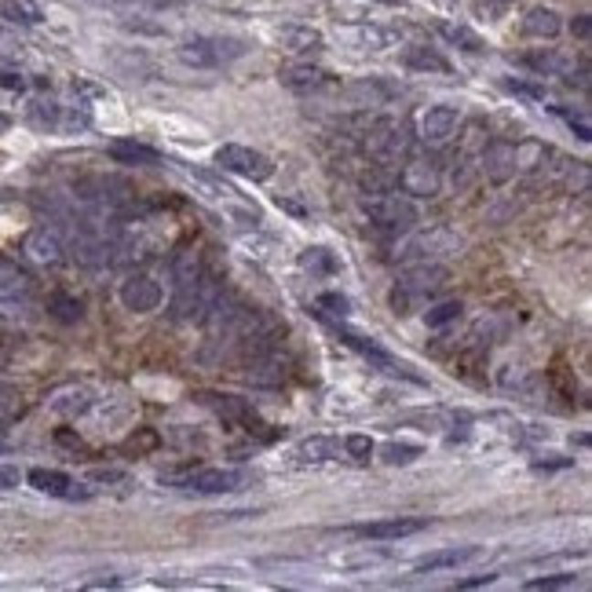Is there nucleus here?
Returning a JSON list of instances; mask_svg holds the SVG:
<instances>
[{
    "label": "nucleus",
    "mask_w": 592,
    "mask_h": 592,
    "mask_svg": "<svg viewBox=\"0 0 592 592\" xmlns=\"http://www.w3.org/2000/svg\"><path fill=\"white\" fill-rule=\"evenodd\" d=\"M420 530H428V519H376V523L351 526V534L362 537V541H402V537H413Z\"/></svg>",
    "instance_id": "nucleus-9"
},
{
    "label": "nucleus",
    "mask_w": 592,
    "mask_h": 592,
    "mask_svg": "<svg viewBox=\"0 0 592 592\" xmlns=\"http://www.w3.org/2000/svg\"><path fill=\"white\" fill-rule=\"evenodd\" d=\"M446 267H439V263H420V267H409L406 274H402V289L406 292H413V296H428V292H439L442 285H446Z\"/></svg>",
    "instance_id": "nucleus-14"
},
{
    "label": "nucleus",
    "mask_w": 592,
    "mask_h": 592,
    "mask_svg": "<svg viewBox=\"0 0 592 592\" xmlns=\"http://www.w3.org/2000/svg\"><path fill=\"white\" fill-rule=\"evenodd\" d=\"M479 555V548L475 544H460V548H442V552H431V555H424V559H417V574H431V570H446V566H460V563H468V559H475Z\"/></svg>",
    "instance_id": "nucleus-17"
},
{
    "label": "nucleus",
    "mask_w": 592,
    "mask_h": 592,
    "mask_svg": "<svg viewBox=\"0 0 592 592\" xmlns=\"http://www.w3.org/2000/svg\"><path fill=\"white\" fill-rule=\"evenodd\" d=\"M121 303L135 314H146V311H157L161 307V285L150 278V274H132L121 281Z\"/></svg>",
    "instance_id": "nucleus-8"
},
{
    "label": "nucleus",
    "mask_w": 592,
    "mask_h": 592,
    "mask_svg": "<svg viewBox=\"0 0 592 592\" xmlns=\"http://www.w3.org/2000/svg\"><path fill=\"white\" fill-rule=\"evenodd\" d=\"M110 157L121 161V164H157V161H161V153H157L153 146L135 143V139H117V143H110Z\"/></svg>",
    "instance_id": "nucleus-19"
},
{
    "label": "nucleus",
    "mask_w": 592,
    "mask_h": 592,
    "mask_svg": "<svg viewBox=\"0 0 592 592\" xmlns=\"http://www.w3.org/2000/svg\"><path fill=\"white\" fill-rule=\"evenodd\" d=\"M336 442L333 439H322V435H314V439H307V442H300V460H333L336 457Z\"/></svg>",
    "instance_id": "nucleus-27"
},
{
    "label": "nucleus",
    "mask_w": 592,
    "mask_h": 592,
    "mask_svg": "<svg viewBox=\"0 0 592 592\" xmlns=\"http://www.w3.org/2000/svg\"><path fill=\"white\" fill-rule=\"evenodd\" d=\"M0 11H4V18H11V22H26V26L40 22V7H37L33 0H0Z\"/></svg>",
    "instance_id": "nucleus-25"
},
{
    "label": "nucleus",
    "mask_w": 592,
    "mask_h": 592,
    "mask_svg": "<svg viewBox=\"0 0 592 592\" xmlns=\"http://www.w3.org/2000/svg\"><path fill=\"white\" fill-rule=\"evenodd\" d=\"M197 398H201V402H205L212 413H219L223 420L248 424V431H252V428H256V431L263 428V424H259V417H256V409H252L245 398H238V395H216V391H201Z\"/></svg>",
    "instance_id": "nucleus-10"
},
{
    "label": "nucleus",
    "mask_w": 592,
    "mask_h": 592,
    "mask_svg": "<svg viewBox=\"0 0 592 592\" xmlns=\"http://www.w3.org/2000/svg\"><path fill=\"white\" fill-rule=\"evenodd\" d=\"M482 168L493 183H504L508 175H515V146L508 143H490L482 153Z\"/></svg>",
    "instance_id": "nucleus-16"
},
{
    "label": "nucleus",
    "mask_w": 592,
    "mask_h": 592,
    "mask_svg": "<svg viewBox=\"0 0 592 592\" xmlns=\"http://www.w3.org/2000/svg\"><path fill=\"white\" fill-rule=\"evenodd\" d=\"M570 29H574V33H577V37H581V40H585V37H588V15H577V18H574V26H570Z\"/></svg>",
    "instance_id": "nucleus-45"
},
{
    "label": "nucleus",
    "mask_w": 592,
    "mask_h": 592,
    "mask_svg": "<svg viewBox=\"0 0 592 592\" xmlns=\"http://www.w3.org/2000/svg\"><path fill=\"white\" fill-rule=\"evenodd\" d=\"M26 479H29V486H33V490L51 493V497H66V493H69V486H73V479H69V475L51 471V468H33Z\"/></svg>",
    "instance_id": "nucleus-20"
},
{
    "label": "nucleus",
    "mask_w": 592,
    "mask_h": 592,
    "mask_svg": "<svg viewBox=\"0 0 592 592\" xmlns=\"http://www.w3.org/2000/svg\"><path fill=\"white\" fill-rule=\"evenodd\" d=\"M278 80L292 91H318L325 84V69L318 66H307V62H292V66H281L278 69Z\"/></svg>",
    "instance_id": "nucleus-15"
},
{
    "label": "nucleus",
    "mask_w": 592,
    "mask_h": 592,
    "mask_svg": "<svg viewBox=\"0 0 592 592\" xmlns=\"http://www.w3.org/2000/svg\"><path fill=\"white\" fill-rule=\"evenodd\" d=\"M344 449H347L354 460H369V453H373V439H369V435H347V439H344Z\"/></svg>",
    "instance_id": "nucleus-36"
},
{
    "label": "nucleus",
    "mask_w": 592,
    "mask_h": 592,
    "mask_svg": "<svg viewBox=\"0 0 592 592\" xmlns=\"http://www.w3.org/2000/svg\"><path fill=\"white\" fill-rule=\"evenodd\" d=\"M161 439H157V431H150V428H143V431H135L132 439H128V449H135V453H146V449H153Z\"/></svg>",
    "instance_id": "nucleus-38"
},
{
    "label": "nucleus",
    "mask_w": 592,
    "mask_h": 592,
    "mask_svg": "<svg viewBox=\"0 0 592 592\" xmlns=\"http://www.w3.org/2000/svg\"><path fill=\"white\" fill-rule=\"evenodd\" d=\"M365 150L373 157H384V161H395L402 150H406V124L391 121V117H380L365 128Z\"/></svg>",
    "instance_id": "nucleus-7"
},
{
    "label": "nucleus",
    "mask_w": 592,
    "mask_h": 592,
    "mask_svg": "<svg viewBox=\"0 0 592 592\" xmlns=\"http://www.w3.org/2000/svg\"><path fill=\"white\" fill-rule=\"evenodd\" d=\"M7 124H11V121H7V117H4V113H0V132H4V128H7Z\"/></svg>",
    "instance_id": "nucleus-47"
},
{
    "label": "nucleus",
    "mask_w": 592,
    "mask_h": 592,
    "mask_svg": "<svg viewBox=\"0 0 592 592\" xmlns=\"http://www.w3.org/2000/svg\"><path fill=\"white\" fill-rule=\"evenodd\" d=\"M0 362H4V351H0Z\"/></svg>",
    "instance_id": "nucleus-49"
},
{
    "label": "nucleus",
    "mask_w": 592,
    "mask_h": 592,
    "mask_svg": "<svg viewBox=\"0 0 592 592\" xmlns=\"http://www.w3.org/2000/svg\"><path fill=\"white\" fill-rule=\"evenodd\" d=\"M0 88L22 91V88H26V80H22V73H15V69H4V73H0Z\"/></svg>",
    "instance_id": "nucleus-40"
},
{
    "label": "nucleus",
    "mask_w": 592,
    "mask_h": 592,
    "mask_svg": "<svg viewBox=\"0 0 592 592\" xmlns=\"http://www.w3.org/2000/svg\"><path fill=\"white\" fill-rule=\"evenodd\" d=\"M91 406V391L88 387H66V391H58L55 398H51V409L58 413V417H77V413H84Z\"/></svg>",
    "instance_id": "nucleus-22"
},
{
    "label": "nucleus",
    "mask_w": 592,
    "mask_h": 592,
    "mask_svg": "<svg viewBox=\"0 0 592 592\" xmlns=\"http://www.w3.org/2000/svg\"><path fill=\"white\" fill-rule=\"evenodd\" d=\"M453 132H457V110H453V106L439 102V106H428V110H424V117H420V139H424V143L439 146V143H446Z\"/></svg>",
    "instance_id": "nucleus-11"
},
{
    "label": "nucleus",
    "mask_w": 592,
    "mask_h": 592,
    "mask_svg": "<svg viewBox=\"0 0 592 592\" xmlns=\"http://www.w3.org/2000/svg\"><path fill=\"white\" fill-rule=\"evenodd\" d=\"M22 248H26V256H29L33 263H40V267H55V263L62 259V241H58L48 227L29 230L26 241H22Z\"/></svg>",
    "instance_id": "nucleus-13"
},
{
    "label": "nucleus",
    "mask_w": 592,
    "mask_h": 592,
    "mask_svg": "<svg viewBox=\"0 0 592 592\" xmlns=\"http://www.w3.org/2000/svg\"><path fill=\"white\" fill-rule=\"evenodd\" d=\"M216 164H219L223 172H234V175L256 179V183L274 175V161H270L267 153H259V150H252V146H238V143L219 146V150H216Z\"/></svg>",
    "instance_id": "nucleus-4"
},
{
    "label": "nucleus",
    "mask_w": 592,
    "mask_h": 592,
    "mask_svg": "<svg viewBox=\"0 0 592 592\" xmlns=\"http://www.w3.org/2000/svg\"><path fill=\"white\" fill-rule=\"evenodd\" d=\"M29 121L40 124V128H51V124H58V106H55L51 99H37V102L29 106Z\"/></svg>",
    "instance_id": "nucleus-32"
},
{
    "label": "nucleus",
    "mask_w": 592,
    "mask_h": 592,
    "mask_svg": "<svg viewBox=\"0 0 592 592\" xmlns=\"http://www.w3.org/2000/svg\"><path fill=\"white\" fill-rule=\"evenodd\" d=\"M566 124H570V132H574L581 143L592 139V128H588V117H585V113H566Z\"/></svg>",
    "instance_id": "nucleus-39"
},
{
    "label": "nucleus",
    "mask_w": 592,
    "mask_h": 592,
    "mask_svg": "<svg viewBox=\"0 0 592 592\" xmlns=\"http://www.w3.org/2000/svg\"><path fill=\"white\" fill-rule=\"evenodd\" d=\"M172 278H175L179 289L190 285V281H197V278H201V252H194V248H179V252L172 256Z\"/></svg>",
    "instance_id": "nucleus-21"
},
{
    "label": "nucleus",
    "mask_w": 592,
    "mask_h": 592,
    "mask_svg": "<svg viewBox=\"0 0 592 592\" xmlns=\"http://www.w3.org/2000/svg\"><path fill=\"white\" fill-rule=\"evenodd\" d=\"M300 263H303V270H311V274H333V270H336L333 252H329V248H322V245L307 248V252L300 256Z\"/></svg>",
    "instance_id": "nucleus-26"
},
{
    "label": "nucleus",
    "mask_w": 592,
    "mask_h": 592,
    "mask_svg": "<svg viewBox=\"0 0 592 592\" xmlns=\"http://www.w3.org/2000/svg\"><path fill=\"white\" fill-rule=\"evenodd\" d=\"M11 486H18V468H0V490H11Z\"/></svg>",
    "instance_id": "nucleus-43"
},
{
    "label": "nucleus",
    "mask_w": 592,
    "mask_h": 592,
    "mask_svg": "<svg viewBox=\"0 0 592 592\" xmlns=\"http://www.w3.org/2000/svg\"><path fill=\"white\" fill-rule=\"evenodd\" d=\"M508 88H512V91H519V95H530V99H544V88H537V84H523V80H508Z\"/></svg>",
    "instance_id": "nucleus-41"
},
{
    "label": "nucleus",
    "mask_w": 592,
    "mask_h": 592,
    "mask_svg": "<svg viewBox=\"0 0 592 592\" xmlns=\"http://www.w3.org/2000/svg\"><path fill=\"white\" fill-rule=\"evenodd\" d=\"M497 581V574H479V577H468V581H457V588H479V585H490Z\"/></svg>",
    "instance_id": "nucleus-44"
},
{
    "label": "nucleus",
    "mask_w": 592,
    "mask_h": 592,
    "mask_svg": "<svg viewBox=\"0 0 592 592\" xmlns=\"http://www.w3.org/2000/svg\"><path fill=\"white\" fill-rule=\"evenodd\" d=\"M406 66H409V69H435V73H446V69H449V62H446L442 55L428 51V48H409V51H406Z\"/></svg>",
    "instance_id": "nucleus-24"
},
{
    "label": "nucleus",
    "mask_w": 592,
    "mask_h": 592,
    "mask_svg": "<svg viewBox=\"0 0 592 592\" xmlns=\"http://www.w3.org/2000/svg\"><path fill=\"white\" fill-rule=\"evenodd\" d=\"M175 55H179L183 66L212 69V66H223L238 55H245V40H238V37H190L175 48Z\"/></svg>",
    "instance_id": "nucleus-1"
},
{
    "label": "nucleus",
    "mask_w": 592,
    "mask_h": 592,
    "mask_svg": "<svg viewBox=\"0 0 592 592\" xmlns=\"http://www.w3.org/2000/svg\"><path fill=\"white\" fill-rule=\"evenodd\" d=\"M340 340L347 344V347H354L365 362H373L376 369H384V373H391V376H406V380H420L417 373H409V365L406 362H398L395 354H387L373 336H362V333H351V329H340Z\"/></svg>",
    "instance_id": "nucleus-6"
},
{
    "label": "nucleus",
    "mask_w": 592,
    "mask_h": 592,
    "mask_svg": "<svg viewBox=\"0 0 592 592\" xmlns=\"http://www.w3.org/2000/svg\"><path fill=\"white\" fill-rule=\"evenodd\" d=\"M48 311H51L58 322H80V300H73V296H66V292H55V296L48 300Z\"/></svg>",
    "instance_id": "nucleus-28"
},
{
    "label": "nucleus",
    "mask_w": 592,
    "mask_h": 592,
    "mask_svg": "<svg viewBox=\"0 0 592 592\" xmlns=\"http://www.w3.org/2000/svg\"><path fill=\"white\" fill-rule=\"evenodd\" d=\"M442 33H446V40H453V44H464L468 51H479L482 48V40L471 33V29H464V26H439Z\"/></svg>",
    "instance_id": "nucleus-33"
},
{
    "label": "nucleus",
    "mask_w": 592,
    "mask_h": 592,
    "mask_svg": "<svg viewBox=\"0 0 592 592\" xmlns=\"http://www.w3.org/2000/svg\"><path fill=\"white\" fill-rule=\"evenodd\" d=\"M278 205H281L285 212H292V216H303V205H300V201H292V197H278Z\"/></svg>",
    "instance_id": "nucleus-46"
},
{
    "label": "nucleus",
    "mask_w": 592,
    "mask_h": 592,
    "mask_svg": "<svg viewBox=\"0 0 592 592\" xmlns=\"http://www.w3.org/2000/svg\"><path fill=\"white\" fill-rule=\"evenodd\" d=\"M219 300H223L219 281H216V278H208V274H201L197 281H190V285H183V289H179V296L172 300V311H175V318H186V322H205Z\"/></svg>",
    "instance_id": "nucleus-3"
},
{
    "label": "nucleus",
    "mask_w": 592,
    "mask_h": 592,
    "mask_svg": "<svg viewBox=\"0 0 592 592\" xmlns=\"http://www.w3.org/2000/svg\"><path fill=\"white\" fill-rule=\"evenodd\" d=\"M559 15L552 11V7H530L526 15H523V33L526 37H534V40H552L555 33H559Z\"/></svg>",
    "instance_id": "nucleus-18"
},
{
    "label": "nucleus",
    "mask_w": 592,
    "mask_h": 592,
    "mask_svg": "<svg viewBox=\"0 0 592 592\" xmlns=\"http://www.w3.org/2000/svg\"><path fill=\"white\" fill-rule=\"evenodd\" d=\"M318 307H325V314H336V318H347L351 314V300L340 296V292H322L318 296Z\"/></svg>",
    "instance_id": "nucleus-34"
},
{
    "label": "nucleus",
    "mask_w": 592,
    "mask_h": 592,
    "mask_svg": "<svg viewBox=\"0 0 592 592\" xmlns=\"http://www.w3.org/2000/svg\"><path fill=\"white\" fill-rule=\"evenodd\" d=\"M464 307H460V300H446V303H435L428 314H424V322L431 325V329H439V325H446V322H453L457 314H460Z\"/></svg>",
    "instance_id": "nucleus-31"
},
{
    "label": "nucleus",
    "mask_w": 592,
    "mask_h": 592,
    "mask_svg": "<svg viewBox=\"0 0 592 592\" xmlns=\"http://www.w3.org/2000/svg\"><path fill=\"white\" fill-rule=\"evenodd\" d=\"M278 40L289 48V51H311L322 44V33L318 29H307V26H281L278 29Z\"/></svg>",
    "instance_id": "nucleus-23"
},
{
    "label": "nucleus",
    "mask_w": 592,
    "mask_h": 592,
    "mask_svg": "<svg viewBox=\"0 0 592 592\" xmlns=\"http://www.w3.org/2000/svg\"><path fill=\"white\" fill-rule=\"evenodd\" d=\"M362 212H365L380 230H391V234L409 230V227L417 223V205H413L409 197H402V194H391V190L369 194V197L362 201Z\"/></svg>",
    "instance_id": "nucleus-2"
},
{
    "label": "nucleus",
    "mask_w": 592,
    "mask_h": 592,
    "mask_svg": "<svg viewBox=\"0 0 592 592\" xmlns=\"http://www.w3.org/2000/svg\"><path fill=\"white\" fill-rule=\"evenodd\" d=\"M168 482H183L186 490L197 493H230L241 486V471L234 468H197V471H175V475H161Z\"/></svg>",
    "instance_id": "nucleus-5"
},
{
    "label": "nucleus",
    "mask_w": 592,
    "mask_h": 592,
    "mask_svg": "<svg viewBox=\"0 0 592 592\" xmlns=\"http://www.w3.org/2000/svg\"><path fill=\"white\" fill-rule=\"evenodd\" d=\"M566 585H574V574H548V577H530L526 581V588H566Z\"/></svg>",
    "instance_id": "nucleus-37"
},
{
    "label": "nucleus",
    "mask_w": 592,
    "mask_h": 592,
    "mask_svg": "<svg viewBox=\"0 0 592 592\" xmlns=\"http://www.w3.org/2000/svg\"><path fill=\"white\" fill-rule=\"evenodd\" d=\"M18 409H22V395H18L15 387L0 384V420H11V417H18Z\"/></svg>",
    "instance_id": "nucleus-35"
},
{
    "label": "nucleus",
    "mask_w": 592,
    "mask_h": 592,
    "mask_svg": "<svg viewBox=\"0 0 592 592\" xmlns=\"http://www.w3.org/2000/svg\"><path fill=\"white\" fill-rule=\"evenodd\" d=\"M398 183H402V190H406V194H417V197H435V194H439V186H442V175H439V168H435V164H428V161H409V164L402 168Z\"/></svg>",
    "instance_id": "nucleus-12"
},
{
    "label": "nucleus",
    "mask_w": 592,
    "mask_h": 592,
    "mask_svg": "<svg viewBox=\"0 0 592 592\" xmlns=\"http://www.w3.org/2000/svg\"><path fill=\"white\" fill-rule=\"evenodd\" d=\"M420 457V446H409V442H387L380 446V460L384 464H409Z\"/></svg>",
    "instance_id": "nucleus-30"
},
{
    "label": "nucleus",
    "mask_w": 592,
    "mask_h": 592,
    "mask_svg": "<svg viewBox=\"0 0 592 592\" xmlns=\"http://www.w3.org/2000/svg\"><path fill=\"white\" fill-rule=\"evenodd\" d=\"M121 475H124V471H117V468H95V471H91L95 482H117Z\"/></svg>",
    "instance_id": "nucleus-42"
},
{
    "label": "nucleus",
    "mask_w": 592,
    "mask_h": 592,
    "mask_svg": "<svg viewBox=\"0 0 592 592\" xmlns=\"http://www.w3.org/2000/svg\"><path fill=\"white\" fill-rule=\"evenodd\" d=\"M380 4H398V0H380Z\"/></svg>",
    "instance_id": "nucleus-48"
},
{
    "label": "nucleus",
    "mask_w": 592,
    "mask_h": 592,
    "mask_svg": "<svg viewBox=\"0 0 592 592\" xmlns=\"http://www.w3.org/2000/svg\"><path fill=\"white\" fill-rule=\"evenodd\" d=\"M18 289H26V270L15 259L0 256V292H18Z\"/></svg>",
    "instance_id": "nucleus-29"
}]
</instances>
